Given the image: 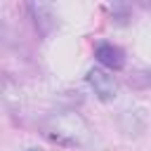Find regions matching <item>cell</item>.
<instances>
[{
    "mask_svg": "<svg viewBox=\"0 0 151 151\" xmlns=\"http://www.w3.org/2000/svg\"><path fill=\"white\" fill-rule=\"evenodd\" d=\"M87 83L92 85L94 94H97L101 101H111V99L116 97L118 85H116V78H113L109 71H104V68H90V73H87Z\"/></svg>",
    "mask_w": 151,
    "mask_h": 151,
    "instance_id": "obj_1",
    "label": "cell"
},
{
    "mask_svg": "<svg viewBox=\"0 0 151 151\" xmlns=\"http://www.w3.org/2000/svg\"><path fill=\"white\" fill-rule=\"evenodd\" d=\"M94 57L99 64H104L106 68H120L125 64V57H123V50L111 45V42H99L94 47Z\"/></svg>",
    "mask_w": 151,
    "mask_h": 151,
    "instance_id": "obj_2",
    "label": "cell"
},
{
    "mask_svg": "<svg viewBox=\"0 0 151 151\" xmlns=\"http://www.w3.org/2000/svg\"><path fill=\"white\" fill-rule=\"evenodd\" d=\"M28 151H35V149H28Z\"/></svg>",
    "mask_w": 151,
    "mask_h": 151,
    "instance_id": "obj_3",
    "label": "cell"
}]
</instances>
